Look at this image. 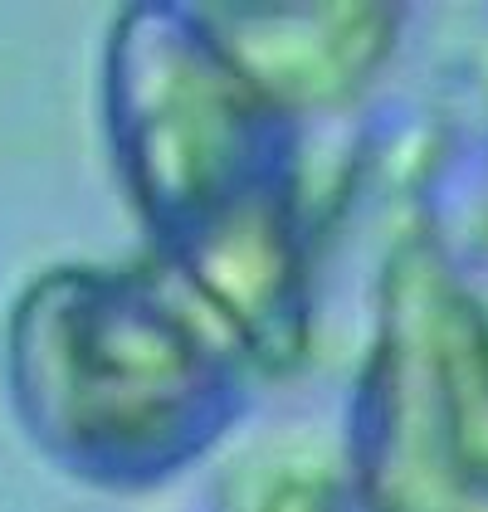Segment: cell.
<instances>
[{"label": "cell", "instance_id": "1", "mask_svg": "<svg viewBox=\"0 0 488 512\" xmlns=\"http://www.w3.org/2000/svg\"><path fill=\"white\" fill-rule=\"evenodd\" d=\"M98 122L147 254L220 317L264 381L313 352L323 191L313 142L186 0L113 10Z\"/></svg>", "mask_w": 488, "mask_h": 512}, {"label": "cell", "instance_id": "2", "mask_svg": "<svg viewBox=\"0 0 488 512\" xmlns=\"http://www.w3.org/2000/svg\"><path fill=\"white\" fill-rule=\"evenodd\" d=\"M0 386L49 469L137 498L210 464L264 376L240 337L142 254L30 278L0 327Z\"/></svg>", "mask_w": 488, "mask_h": 512}, {"label": "cell", "instance_id": "3", "mask_svg": "<svg viewBox=\"0 0 488 512\" xmlns=\"http://www.w3.org/2000/svg\"><path fill=\"white\" fill-rule=\"evenodd\" d=\"M342 478L357 512H488V308L420 205L376 274Z\"/></svg>", "mask_w": 488, "mask_h": 512}, {"label": "cell", "instance_id": "4", "mask_svg": "<svg viewBox=\"0 0 488 512\" xmlns=\"http://www.w3.org/2000/svg\"><path fill=\"white\" fill-rule=\"evenodd\" d=\"M254 88L318 142L362 108L406 35L401 5H196Z\"/></svg>", "mask_w": 488, "mask_h": 512}]
</instances>
